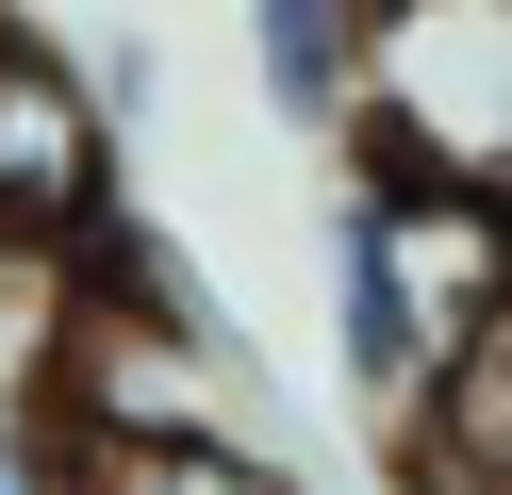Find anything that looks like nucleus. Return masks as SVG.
<instances>
[{
    "label": "nucleus",
    "mask_w": 512,
    "mask_h": 495,
    "mask_svg": "<svg viewBox=\"0 0 512 495\" xmlns=\"http://www.w3.org/2000/svg\"><path fill=\"white\" fill-rule=\"evenodd\" d=\"M248 66L298 132H364V83H380V17L364 0H265L248 17Z\"/></svg>",
    "instance_id": "7ed1b4c3"
},
{
    "label": "nucleus",
    "mask_w": 512,
    "mask_h": 495,
    "mask_svg": "<svg viewBox=\"0 0 512 495\" xmlns=\"http://www.w3.org/2000/svg\"><path fill=\"white\" fill-rule=\"evenodd\" d=\"M0 495H67V446H50V413H0Z\"/></svg>",
    "instance_id": "423d86ee"
},
{
    "label": "nucleus",
    "mask_w": 512,
    "mask_h": 495,
    "mask_svg": "<svg viewBox=\"0 0 512 495\" xmlns=\"http://www.w3.org/2000/svg\"><path fill=\"white\" fill-rule=\"evenodd\" d=\"M116 231H133V198H116V99L83 83L67 33L0 17V248L83 281Z\"/></svg>",
    "instance_id": "f03ea898"
},
{
    "label": "nucleus",
    "mask_w": 512,
    "mask_h": 495,
    "mask_svg": "<svg viewBox=\"0 0 512 495\" xmlns=\"http://www.w3.org/2000/svg\"><path fill=\"white\" fill-rule=\"evenodd\" d=\"M50 347H67V264L0 248V413H34V396H50Z\"/></svg>",
    "instance_id": "39448f33"
},
{
    "label": "nucleus",
    "mask_w": 512,
    "mask_h": 495,
    "mask_svg": "<svg viewBox=\"0 0 512 495\" xmlns=\"http://www.w3.org/2000/svg\"><path fill=\"white\" fill-rule=\"evenodd\" d=\"M67 495H298L248 429H215V446H67Z\"/></svg>",
    "instance_id": "20e7f679"
},
{
    "label": "nucleus",
    "mask_w": 512,
    "mask_h": 495,
    "mask_svg": "<svg viewBox=\"0 0 512 495\" xmlns=\"http://www.w3.org/2000/svg\"><path fill=\"white\" fill-rule=\"evenodd\" d=\"M331 314H347V396L380 429H413V396L446 380V347L479 314H512V198L446 182L413 149H364V182L331 215Z\"/></svg>",
    "instance_id": "f257e3e1"
}]
</instances>
